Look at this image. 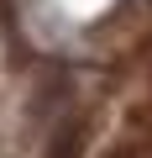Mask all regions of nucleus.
<instances>
[{"mask_svg":"<svg viewBox=\"0 0 152 158\" xmlns=\"http://www.w3.org/2000/svg\"><path fill=\"white\" fill-rule=\"evenodd\" d=\"M105 158H152V137H142V116L115 137V148H110Z\"/></svg>","mask_w":152,"mask_h":158,"instance_id":"obj_2","label":"nucleus"},{"mask_svg":"<svg viewBox=\"0 0 152 158\" xmlns=\"http://www.w3.org/2000/svg\"><path fill=\"white\" fill-rule=\"evenodd\" d=\"M89 137H95V111H89V106H79L73 116H63V121L53 127V137H47L42 158H84V153H89Z\"/></svg>","mask_w":152,"mask_h":158,"instance_id":"obj_1","label":"nucleus"}]
</instances>
